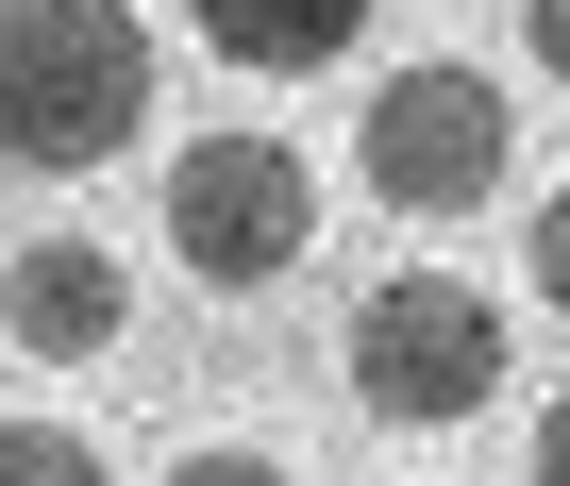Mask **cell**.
<instances>
[{
  "instance_id": "6da1fadb",
  "label": "cell",
  "mask_w": 570,
  "mask_h": 486,
  "mask_svg": "<svg viewBox=\"0 0 570 486\" xmlns=\"http://www.w3.org/2000/svg\"><path fill=\"white\" fill-rule=\"evenodd\" d=\"M151 135V18L135 0H0V168H118Z\"/></svg>"
},
{
  "instance_id": "7a4b0ae2",
  "label": "cell",
  "mask_w": 570,
  "mask_h": 486,
  "mask_svg": "<svg viewBox=\"0 0 570 486\" xmlns=\"http://www.w3.org/2000/svg\"><path fill=\"white\" fill-rule=\"evenodd\" d=\"M353 403L403 419V436L487 419V403H503V302H487L470 269H386V286L353 302Z\"/></svg>"
},
{
  "instance_id": "3957f363",
  "label": "cell",
  "mask_w": 570,
  "mask_h": 486,
  "mask_svg": "<svg viewBox=\"0 0 570 486\" xmlns=\"http://www.w3.org/2000/svg\"><path fill=\"white\" fill-rule=\"evenodd\" d=\"M303 235H320V168L285 151V135H185L168 151V269L252 302L303 269Z\"/></svg>"
},
{
  "instance_id": "277c9868",
  "label": "cell",
  "mask_w": 570,
  "mask_h": 486,
  "mask_svg": "<svg viewBox=\"0 0 570 486\" xmlns=\"http://www.w3.org/2000/svg\"><path fill=\"white\" fill-rule=\"evenodd\" d=\"M353 168H370V201H403V218H470V201H503L520 118H503V85H487V68L420 51V68H386V85H370Z\"/></svg>"
},
{
  "instance_id": "5b68a950",
  "label": "cell",
  "mask_w": 570,
  "mask_h": 486,
  "mask_svg": "<svg viewBox=\"0 0 570 486\" xmlns=\"http://www.w3.org/2000/svg\"><path fill=\"white\" fill-rule=\"evenodd\" d=\"M0 336L51 353V369H85V353L135 336V269L101 252V235H18V252H0Z\"/></svg>"
},
{
  "instance_id": "8992f818",
  "label": "cell",
  "mask_w": 570,
  "mask_h": 486,
  "mask_svg": "<svg viewBox=\"0 0 570 486\" xmlns=\"http://www.w3.org/2000/svg\"><path fill=\"white\" fill-rule=\"evenodd\" d=\"M185 34H202L218 68H268V85H303V68H336V51L370 34V0H185Z\"/></svg>"
},
{
  "instance_id": "52a82bcc",
  "label": "cell",
  "mask_w": 570,
  "mask_h": 486,
  "mask_svg": "<svg viewBox=\"0 0 570 486\" xmlns=\"http://www.w3.org/2000/svg\"><path fill=\"white\" fill-rule=\"evenodd\" d=\"M0 486H101V436L85 419H0Z\"/></svg>"
},
{
  "instance_id": "ba28073f",
  "label": "cell",
  "mask_w": 570,
  "mask_h": 486,
  "mask_svg": "<svg viewBox=\"0 0 570 486\" xmlns=\"http://www.w3.org/2000/svg\"><path fill=\"white\" fill-rule=\"evenodd\" d=\"M151 486H303V469H285L268 436H202V453H168Z\"/></svg>"
},
{
  "instance_id": "9c48e42d",
  "label": "cell",
  "mask_w": 570,
  "mask_h": 486,
  "mask_svg": "<svg viewBox=\"0 0 570 486\" xmlns=\"http://www.w3.org/2000/svg\"><path fill=\"white\" fill-rule=\"evenodd\" d=\"M537 302H553V319H570V185H553V201H537Z\"/></svg>"
},
{
  "instance_id": "30bf717a",
  "label": "cell",
  "mask_w": 570,
  "mask_h": 486,
  "mask_svg": "<svg viewBox=\"0 0 570 486\" xmlns=\"http://www.w3.org/2000/svg\"><path fill=\"white\" fill-rule=\"evenodd\" d=\"M520 51H537V68L570 85V0H520Z\"/></svg>"
},
{
  "instance_id": "8fae6325",
  "label": "cell",
  "mask_w": 570,
  "mask_h": 486,
  "mask_svg": "<svg viewBox=\"0 0 570 486\" xmlns=\"http://www.w3.org/2000/svg\"><path fill=\"white\" fill-rule=\"evenodd\" d=\"M537 486H570V386H553V419H537Z\"/></svg>"
}]
</instances>
